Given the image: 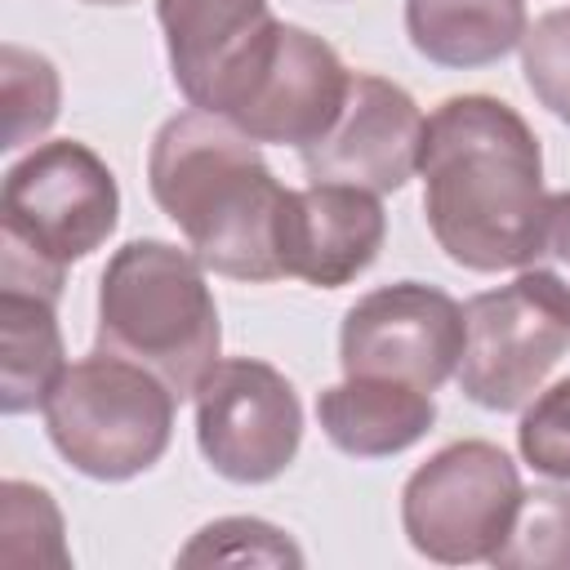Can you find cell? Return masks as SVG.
<instances>
[{
    "mask_svg": "<svg viewBox=\"0 0 570 570\" xmlns=\"http://www.w3.org/2000/svg\"><path fill=\"white\" fill-rule=\"evenodd\" d=\"M120 223V187L80 138L36 142L0 187V289L62 298L67 267L107 245Z\"/></svg>",
    "mask_w": 570,
    "mask_h": 570,
    "instance_id": "obj_4",
    "label": "cell"
},
{
    "mask_svg": "<svg viewBox=\"0 0 570 570\" xmlns=\"http://www.w3.org/2000/svg\"><path fill=\"white\" fill-rule=\"evenodd\" d=\"M316 423L352 459H392L432 432L436 401L410 383L343 374V383L316 396Z\"/></svg>",
    "mask_w": 570,
    "mask_h": 570,
    "instance_id": "obj_14",
    "label": "cell"
},
{
    "mask_svg": "<svg viewBox=\"0 0 570 570\" xmlns=\"http://www.w3.org/2000/svg\"><path fill=\"white\" fill-rule=\"evenodd\" d=\"M517 450L534 472L552 481H570V379L539 387L521 405Z\"/></svg>",
    "mask_w": 570,
    "mask_h": 570,
    "instance_id": "obj_22",
    "label": "cell"
},
{
    "mask_svg": "<svg viewBox=\"0 0 570 570\" xmlns=\"http://www.w3.org/2000/svg\"><path fill=\"white\" fill-rule=\"evenodd\" d=\"M147 187L209 272L249 285L281 281L276 232L289 187L232 120L200 107L169 116L147 151Z\"/></svg>",
    "mask_w": 570,
    "mask_h": 570,
    "instance_id": "obj_2",
    "label": "cell"
},
{
    "mask_svg": "<svg viewBox=\"0 0 570 570\" xmlns=\"http://www.w3.org/2000/svg\"><path fill=\"white\" fill-rule=\"evenodd\" d=\"M67 370L58 303L27 289H0V410H40Z\"/></svg>",
    "mask_w": 570,
    "mask_h": 570,
    "instance_id": "obj_16",
    "label": "cell"
},
{
    "mask_svg": "<svg viewBox=\"0 0 570 570\" xmlns=\"http://www.w3.org/2000/svg\"><path fill=\"white\" fill-rule=\"evenodd\" d=\"M419 102L374 71H352L347 102L325 138L298 151L312 183H352L365 191H401L419 174L423 147Z\"/></svg>",
    "mask_w": 570,
    "mask_h": 570,
    "instance_id": "obj_11",
    "label": "cell"
},
{
    "mask_svg": "<svg viewBox=\"0 0 570 570\" xmlns=\"http://www.w3.org/2000/svg\"><path fill=\"white\" fill-rule=\"evenodd\" d=\"M156 18L174 85L200 111L236 58L276 22L267 0H156Z\"/></svg>",
    "mask_w": 570,
    "mask_h": 570,
    "instance_id": "obj_13",
    "label": "cell"
},
{
    "mask_svg": "<svg viewBox=\"0 0 570 570\" xmlns=\"http://www.w3.org/2000/svg\"><path fill=\"white\" fill-rule=\"evenodd\" d=\"M521 472L494 441H450L401 485L410 548L441 566L490 561L521 508Z\"/></svg>",
    "mask_w": 570,
    "mask_h": 570,
    "instance_id": "obj_7",
    "label": "cell"
},
{
    "mask_svg": "<svg viewBox=\"0 0 570 570\" xmlns=\"http://www.w3.org/2000/svg\"><path fill=\"white\" fill-rule=\"evenodd\" d=\"M525 0H405L410 45L450 71H472L521 49Z\"/></svg>",
    "mask_w": 570,
    "mask_h": 570,
    "instance_id": "obj_15",
    "label": "cell"
},
{
    "mask_svg": "<svg viewBox=\"0 0 570 570\" xmlns=\"http://www.w3.org/2000/svg\"><path fill=\"white\" fill-rule=\"evenodd\" d=\"M521 71L530 94L570 125V9L543 13L521 36Z\"/></svg>",
    "mask_w": 570,
    "mask_h": 570,
    "instance_id": "obj_23",
    "label": "cell"
},
{
    "mask_svg": "<svg viewBox=\"0 0 570 570\" xmlns=\"http://www.w3.org/2000/svg\"><path fill=\"white\" fill-rule=\"evenodd\" d=\"M205 272L191 249L160 236L125 240L98 276L94 347L151 370L178 401L196 396L223 361V321Z\"/></svg>",
    "mask_w": 570,
    "mask_h": 570,
    "instance_id": "obj_3",
    "label": "cell"
},
{
    "mask_svg": "<svg viewBox=\"0 0 570 570\" xmlns=\"http://www.w3.org/2000/svg\"><path fill=\"white\" fill-rule=\"evenodd\" d=\"M468 321L463 303L423 281H396L361 294L338 325L343 374L392 379L419 392H436L454 379Z\"/></svg>",
    "mask_w": 570,
    "mask_h": 570,
    "instance_id": "obj_9",
    "label": "cell"
},
{
    "mask_svg": "<svg viewBox=\"0 0 570 570\" xmlns=\"http://www.w3.org/2000/svg\"><path fill=\"white\" fill-rule=\"evenodd\" d=\"M499 570H570V490L534 485L521 494L508 539L494 548Z\"/></svg>",
    "mask_w": 570,
    "mask_h": 570,
    "instance_id": "obj_18",
    "label": "cell"
},
{
    "mask_svg": "<svg viewBox=\"0 0 570 570\" xmlns=\"http://www.w3.org/2000/svg\"><path fill=\"white\" fill-rule=\"evenodd\" d=\"M0 534H4V561L9 566H71L67 539H62V512L45 485L31 481H4L0 485Z\"/></svg>",
    "mask_w": 570,
    "mask_h": 570,
    "instance_id": "obj_19",
    "label": "cell"
},
{
    "mask_svg": "<svg viewBox=\"0 0 570 570\" xmlns=\"http://www.w3.org/2000/svg\"><path fill=\"white\" fill-rule=\"evenodd\" d=\"M196 445L232 485L276 481L303 445V401L294 383L254 356H223L196 387Z\"/></svg>",
    "mask_w": 570,
    "mask_h": 570,
    "instance_id": "obj_8",
    "label": "cell"
},
{
    "mask_svg": "<svg viewBox=\"0 0 570 570\" xmlns=\"http://www.w3.org/2000/svg\"><path fill=\"white\" fill-rule=\"evenodd\" d=\"M517 285L570 321V191H548L539 227L517 263Z\"/></svg>",
    "mask_w": 570,
    "mask_h": 570,
    "instance_id": "obj_20",
    "label": "cell"
},
{
    "mask_svg": "<svg viewBox=\"0 0 570 570\" xmlns=\"http://www.w3.org/2000/svg\"><path fill=\"white\" fill-rule=\"evenodd\" d=\"M0 107H4V151H18L27 142H36L62 107V80L58 67L22 45H4L0 49Z\"/></svg>",
    "mask_w": 570,
    "mask_h": 570,
    "instance_id": "obj_17",
    "label": "cell"
},
{
    "mask_svg": "<svg viewBox=\"0 0 570 570\" xmlns=\"http://www.w3.org/2000/svg\"><path fill=\"white\" fill-rule=\"evenodd\" d=\"M423 218L450 263L508 272L543 214V147L525 116L490 94H454L423 120Z\"/></svg>",
    "mask_w": 570,
    "mask_h": 570,
    "instance_id": "obj_1",
    "label": "cell"
},
{
    "mask_svg": "<svg viewBox=\"0 0 570 570\" xmlns=\"http://www.w3.org/2000/svg\"><path fill=\"white\" fill-rule=\"evenodd\" d=\"M178 396L151 370L89 352L71 361L45 396V432L53 450L89 481H129L160 463L174 436Z\"/></svg>",
    "mask_w": 570,
    "mask_h": 570,
    "instance_id": "obj_5",
    "label": "cell"
},
{
    "mask_svg": "<svg viewBox=\"0 0 570 570\" xmlns=\"http://www.w3.org/2000/svg\"><path fill=\"white\" fill-rule=\"evenodd\" d=\"M183 566H303V548L272 521L258 517H223L191 534V543L178 552Z\"/></svg>",
    "mask_w": 570,
    "mask_h": 570,
    "instance_id": "obj_21",
    "label": "cell"
},
{
    "mask_svg": "<svg viewBox=\"0 0 570 570\" xmlns=\"http://www.w3.org/2000/svg\"><path fill=\"white\" fill-rule=\"evenodd\" d=\"M463 321L468 338L454 379L472 405L494 414L521 410L570 352V321L548 312L517 281L472 294L463 303Z\"/></svg>",
    "mask_w": 570,
    "mask_h": 570,
    "instance_id": "obj_10",
    "label": "cell"
},
{
    "mask_svg": "<svg viewBox=\"0 0 570 570\" xmlns=\"http://www.w3.org/2000/svg\"><path fill=\"white\" fill-rule=\"evenodd\" d=\"M347 85L352 71L330 40L276 18L236 58L205 111L232 120L254 142L303 151L330 134L347 102Z\"/></svg>",
    "mask_w": 570,
    "mask_h": 570,
    "instance_id": "obj_6",
    "label": "cell"
},
{
    "mask_svg": "<svg viewBox=\"0 0 570 570\" xmlns=\"http://www.w3.org/2000/svg\"><path fill=\"white\" fill-rule=\"evenodd\" d=\"M383 240L387 214L379 191L352 183H307L289 191L281 209V276H298L316 289H343L374 267Z\"/></svg>",
    "mask_w": 570,
    "mask_h": 570,
    "instance_id": "obj_12",
    "label": "cell"
},
{
    "mask_svg": "<svg viewBox=\"0 0 570 570\" xmlns=\"http://www.w3.org/2000/svg\"><path fill=\"white\" fill-rule=\"evenodd\" d=\"M85 4H134V0H85Z\"/></svg>",
    "mask_w": 570,
    "mask_h": 570,
    "instance_id": "obj_24",
    "label": "cell"
}]
</instances>
